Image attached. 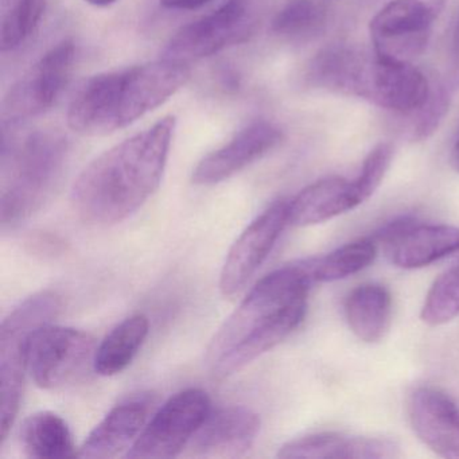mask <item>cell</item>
Wrapping results in <instances>:
<instances>
[{
    "label": "cell",
    "mask_w": 459,
    "mask_h": 459,
    "mask_svg": "<svg viewBox=\"0 0 459 459\" xmlns=\"http://www.w3.org/2000/svg\"><path fill=\"white\" fill-rule=\"evenodd\" d=\"M313 284L311 257L278 268L257 281L206 351L212 377H230L294 333L305 321Z\"/></svg>",
    "instance_id": "obj_1"
},
{
    "label": "cell",
    "mask_w": 459,
    "mask_h": 459,
    "mask_svg": "<svg viewBox=\"0 0 459 459\" xmlns=\"http://www.w3.org/2000/svg\"><path fill=\"white\" fill-rule=\"evenodd\" d=\"M176 123L174 117H163L92 160L72 189L77 216L108 227L139 211L162 181Z\"/></svg>",
    "instance_id": "obj_2"
},
{
    "label": "cell",
    "mask_w": 459,
    "mask_h": 459,
    "mask_svg": "<svg viewBox=\"0 0 459 459\" xmlns=\"http://www.w3.org/2000/svg\"><path fill=\"white\" fill-rule=\"evenodd\" d=\"M189 77V65L165 58L91 77L69 104L68 126L82 136L108 135L162 106Z\"/></svg>",
    "instance_id": "obj_3"
},
{
    "label": "cell",
    "mask_w": 459,
    "mask_h": 459,
    "mask_svg": "<svg viewBox=\"0 0 459 459\" xmlns=\"http://www.w3.org/2000/svg\"><path fill=\"white\" fill-rule=\"evenodd\" d=\"M305 79L311 87L399 114L420 111L431 93L426 77L411 64L394 63L353 45L325 48L308 64Z\"/></svg>",
    "instance_id": "obj_4"
},
{
    "label": "cell",
    "mask_w": 459,
    "mask_h": 459,
    "mask_svg": "<svg viewBox=\"0 0 459 459\" xmlns=\"http://www.w3.org/2000/svg\"><path fill=\"white\" fill-rule=\"evenodd\" d=\"M65 155V141L53 133H34L18 146H4L0 200L4 230L17 228L49 200Z\"/></svg>",
    "instance_id": "obj_5"
},
{
    "label": "cell",
    "mask_w": 459,
    "mask_h": 459,
    "mask_svg": "<svg viewBox=\"0 0 459 459\" xmlns=\"http://www.w3.org/2000/svg\"><path fill=\"white\" fill-rule=\"evenodd\" d=\"M61 298L42 291L28 298L4 319L0 329V437L7 439L14 426L29 370L31 337L57 316Z\"/></svg>",
    "instance_id": "obj_6"
},
{
    "label": "cell",
    "mask_w": 459,
    "mask_h": 459,
    "mask_svg": "<svg viewBox=\"0 0 459 459\" xmlns=\"http://www.w3.org/2000/svg\"><path fill=\"white\" fill-rule=\"evenodd\" d=\"M96 351L95 340L88 333L44 325L31 337L29 372L42 389L72 388L96 373Z\"/></svg>",
    "instance_id": "obj_7"
},
{
    "label": "cell",
    "mask_w": 459,
    "mask_h": 459,
    "mask_svg": "<svg viewBox=\"0 0 459 459\" xmlns=\"http://www.w3.org/2000/svg\"><path fill=\"white\" fill-rule=\"evenodd\" d=\"M256 13L252 0H228L227 4L179 29L163 49L162 58L189 64L243 44L254 33Z\"/></svg>",
    "instance_id": "obj_8"
},
{
    "label": "cell",
    "mask_w": 459,
    "mask_h": 459,
    "mask_svg": "<svg viewBox=\"0 0 459 459\" xmlns=\"http://www.w3.org/2000/svg\"><path fill=\"white\" fill-rule=\"evenodd\" d=\"M447 0H391L370 22L373 50L380 57L411 64L426 50Z\"/></svg>",
    "instance_id": "obj_9"
},
{
    "label": "cell",
    "mask_w": 459,
    "mask_h": 459,
    "mask_svg": "<svg viewBox=\"0 0 459 459\" xmlns=\"http://www.w3.org/2000/svg\"><path fill=\"white\" fill-rule=\"evenodd\" d=\"M209 413L211 400L206 392L197 388L178 392L152 416L126 456L174 458L192 442Z\"/></svg>",
    "instance_id": "obj_10"
},
{
    "label": "cell",
    "mask_w": 459,
    "mask_h": 459,
    "mask_svg": "<svg viewBox=\"0 0 459 459\" xmlns=\"http://www.w3.org/2000/svg\"><path fill=\"white\" fill-rule=\"evenodd\" d=\"M74 58L76 47L71 39H64L42 56L7 93L4 103L6 120L17 123L52 108L68 85Z\"/></svg>",
    "instance_id": "obj_11"
},
{
    "label": "cell",
    "mask_w": 459,
    "mask_h": 459,
    "mask_svg": "<svg viewBox=\"0 0 459 459\" xmlns=\"http://www.w3.org/2000/svg\"><path fill=\"white\" fill-rule=\"evenodd\" d=\"M289 225V200L275 201L238 236L228 252L220 276V290L227 298L243 291Z\"/></svg>",
    "instance_id": "obj_12"
},
{
    "label": "cell",
    "mask_w": 459,
    "mask_h": 459,
    "mask_svg": "<svg viewBox=\"0 0 459 459\" xmlns=\"http://www.w3.org/2000/svg\"><path fill=\"white\" fill-rule=\"evenodd\" d=\"M376 238L384 244L389 260L405 270L426 267L459 252V228L426 224L411 217L389 222Z\"/></svg>",
    "instance_id": "obj_13"
},
{
    "label": "cell",
    "mask_w": 459,
    "mask_h": 459,
    "mask_svg": "<svg viewBox=\"0 0 459 459\" xmlns=\"http://www.w3.org/2000/svg\"><path fill=\"white\" fill-rule=\"evenodd\" d=\"M283 134L273 123L259 120L236 134L221 149L206 155L193 171V182L211 186L230 179L273 152Z\"/></svg>",
    "instance_id": "obj_14"
},
{
    "label": "cell",
    "mask_w": 459,
    "mask_h": 459,
    "mask_svg": "<svg viewBox=\"0 0 459 459\" xmlns=\"http://www.w3.org/2000/svg\"><path fill=\"white\" fill-rule=\"evenodd\" d=\"M407 412L413 432L429 450L459 459V405L447 394L419 386L408 397Z\"/></svg>",
    "instance_id": "obj_15"
},
{
    "label": "cell",
    "mask_w": 459,
    "mask_h": 459,
    "mask_svg": "<svg viewBox=\"0 0 459 459\" xmlns=\"http://www.w3.org/2000/svg\"><path fill=\"white\" fill-rule=\"evenodd\" d=\"M260 429V419L246 407H227L209 413L190 442L197 458H238L246 455Z\"/></svg>",
    "instance_id": "obj_16"
},
{
    "label": "cell",
    "mask_w": 459,
    "mask_h": 459,
    "mask_svg": "<svg viewBox=\"0 0 459 459\" xmlns=\"http://www.w3.org/2000/svg\"><path fill=\"white\" fill-rule=\"evenodd\" d=\"M152 405V397L141 394L112 408L88 435L77 456L107 459L130 450L146 427Z\"/></svg>",
    "instance_id": "obj_17"
},
{
    "label": "cell",
    "mask_w": 459,
    "mask_h": 459,
    "mask_svg": "<svg viewBox=\"0 0 459 459\" xmlns=\"http://www.w3.org/2000/svg\"><path fill=\"white\" fill-rule=\"evenodd\" d=\"M400 447L388 437L316 432L284 443L278 456L283 459H385L397 458Z\"/></svg>",
    "instance_id": "obj_18"
},
{
    "label": "cell",
    "mask_w": 459,
    "mask_h": 459,
    "mask_svg": "<svg viewBox=\"0 0 459 459\" xmlns=\"http://www.w3.org/2000/svg\"><path fill=\"white\" fill-rule=\"evenodd\" d=\"M361 204L353 179L327 177L308 185L289 200V225L310 227L321 224Z\"/></svg>",
    "instance_id": "obj_19"
},
{
    "label": "cell",
    "mask_w": 459,
    "mask_h": 459,
    "mask_svg": "<svg viewBox=\"0 0 459 459\" xmlns=\"http://www.w3.org/2000/svg\"><path fill=\"white\" fill-rule=\"evenodd\" d=\"M345 316L359 340L367 343L378 342L385 337L391 326V292L381 284H361L346 298Z\"/></svg>",
    "instance_id": "obj_20"
},
{
    "label": "cell",
    "mask_w": 459,
    "mask_h": 459,
    "mask_svg": "<svg viewBox=\"0 0 459 459\" xmlns=\"http://www.w3.org/2000/svg\"><path fill=\"white\" fill-rule=\"evenodd\" d=\"M21 442L30 458L69 459L77 456L68 424L50 411L33 413L23 421Z\"/></svg>",
    "instance_id": "obj_21"
},
{
    "label": "cell",
    "mask_w": 459,
    "mask_h": 459,
    "mask_svg": "<svg viewBox=\"0 0 459 459\" xmlns=\"http://www.w3.org/2000/svg\"><path fill=\"white\" fill-rule=\"evenodd\" d=\"M149 319L142 314L120 322L98 346L95 357L96 373L114 376L123 372L141 351L149 335Z\"/></svg>",
    "instance_id": "obj_22"
},
{
    "label": "cell",
    "mask_w": 459,
    "mask_h": 459,
    "mask_svg": "<svg viewBox=\"0 0 459 459\" xmlns=\"http://www.w3.org/2000/svg\"><path fill=\"white\" fill-rule=\"evenodd\" d=\"M377 255V246L372 238H359L325 256L311 257V268L316 283H327L354 275L372 264Z\"/></svg>",
    "instance_id": "obj_23"
},
{
    "label": "cell",
    "mask_w": 459,
    "mask_h": 459,
    "mask_svg": "<svg viewBox=\"0 0 459 459\" xmlns=\"http://www.w3.org/2000/svg\"><path fill=\"white\" fill-rule=\"evenodd\" d=\"M47 0H9L2 15L0 48L13 52L22 47L39 28Z\"/></svg>",
    "instance_id": "obj_24"
},
{
    "label": "cell",
    "mask_w": 459,
    "mask_h": 459,
    "mask_svg": "<svg viewBox=\"0 0 459 459\" xmlns=\"http://www.w3.org/2000/svg\"><path fill=\"white\" fill-rule=\"evenodd\" d=\"M326 22V10L316 0H287L273 18L276 36L289 39L314 36Z\"/></svg>",
    "instance_id": "obj_25"
},
{
    "label": "cell",
    "mask_w": 459,
    "mask_h": 459,
    "mask_svg": "<svg viewBox=\"0 0 459 459\" xmlns=\"http://www.w3.org/2000/svg\"><path fill=\"white\" fill-rule=\"evenodd\" d=\"M459 316V264L448 268L427 292L420 318L429 326H440Z\"/></svg>",
    "instance_id": "obj_26"
},
{
    "label": "cell",
    "mask_w": 459,
    "mask_h": 459,
    "mask_svg": "<svg viewBox=\"0 0 459 459\" xmlns=\"http://www.w3.org/2000/svg\"><path fill=\"white\" fill-rule=\"evenodd\" d=\"M394 158V147L389 143H380L365 158L359 176L353 178L354 187L359 193L362 203L376 192Z\"/></svg>",
    "instance_id": "obj_27"
},
{
    "label": "cell",
    "mask_w": 459,
    "mask_h": 459,
    "mask_svg": "<svg viewBox=\"0 0 459 459\" xmlns=\"http://www.w3.org/2000/svg\"><path fill=\"white\" fill-rule=\"evenodd\" d=\"M459 91V12L454 26L453 41H451L450 69L445 80L432 90L446 103L451 104L454 95Z\"/></svg>",
    "instance_id": "obj_28"
},
{
    "label": "cell",
    "mask_w": 459,
    "mask_h": 459,
    "mask_svg": "<svg viewBox=\"0 0 459 459\" xmlns=\"http://www.w3.org/2000/svg\"><path fill=\"white\" fill-rule=\"evenodd\" d=\"M212 0H160V4L169 10H197Z\"/></svg>",
    "instance_id": "obj_29"
},
{
    "label": "cell",
    "mask_w": 459,
    "mask_h": 459,
    "mask_svg": "<svg viewBox=\"0 0 459 459\" xmlns=\"http://www.w3.org/2000/svg\"><path fill=\"white\" fill-rule=\"evenodd\" d=\"M451 166L459 173V138L454 143L450 155Z\"/></svg>",
    "instance_id": "obj_30"
},
{
    "label": "cell",
    "mask_w": 459,
    "mask_h": 459,
    "mask_svg": "<svg viewBox=\"0 0 459 459\" xmlns=\"http://www.w3.org/2000/svg\"><path fill=\"white\" fill-rule=\"evenodd\" d=\"M85 2L95 7H108L117 4V0H85Z\"/></svg>",
    "instance_id": "obj_31"
}]
</instances>
